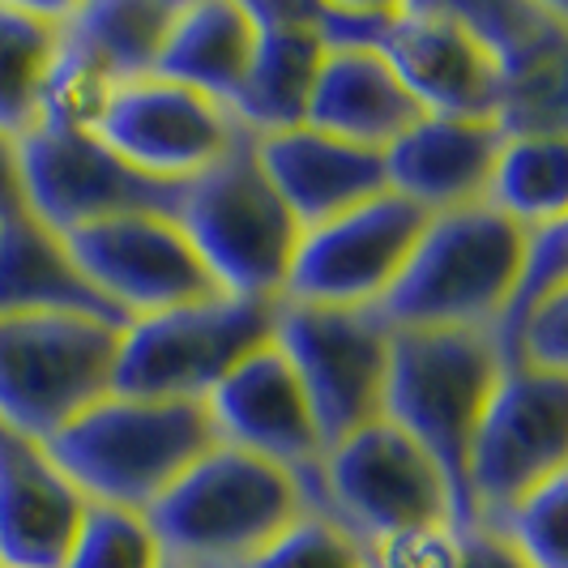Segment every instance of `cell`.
<instances>
[{
	"mask_svg": "<svg viewBox=\"0 0 568 568\" xmlns=\"http://www.w3.org/2000/svg\"><path fill=\"white\" fill-rule=\"evenodd\" d=\"M214 440L205 402H142L108 394L43 440L85 505L145 513Z\"/></svg>",
	"mask_w": 568,
	"mask_h": 568,
	"instance_id": "obj_1",
	"label": "cell"
},
{
	"mask_svg": "<svg viewBox=\"0 0 568 568\" xmlns=\"http://www.w3.org/2000/svg\"><path fill=\"white\" fill-rule=\"evenodd\" d=\"M530 231L491 205L427 214L389 295L376 304L389 329H470L487 334L521 274Z\"/></svg>",
	"mask_w": 568,
	"mask_h": 568,
	"instance_id": "obj_2",
	"label": "cell"
},
{
	"mask_svg": "<svg viewBox=\"0 0 568 568\" xmlns=\"http://www.w3.org/2000/svg\"><path fill=\"white\" fill-rule=\"evenodd\" d=\"M304 513L295 479L261 457L210 445L145 509L168 565L244 568Z\"/></svg>",
	"mask_w": 568,
	"mask_h": 568,
	"instance_id": "obj_3",
	"label": "cell"
},
{
	"mask_svg": "<svg viewBox=\"0 0 568 568\" xmlns=\"http://www.w3.org/2000/svg\"><path fill=\"white\" fill-rule=\"evenodd\" d=\"M171 219L189 235L219 295L278 304L300 223L270 189L248 133L214 168L180 184Z\"/></svg>",
	"mask_w": 568,
	"mask_h": 568,
	"instance_id": "obj_4",
	"label": "cell"
},
{
	"mask_svg": "<svg viewBox=\"0 0 568 568\" xmlns=\"http://www.w3.org/2000/svg\"><path fill=\"white\" fill-rule=\"evenodd\" d=\"M500 359L487 334L470 329H394L389 368L381 394V419L410 436L454 496V521H466V449L487 398L500 381Z\"/></svg>",
	"mask_w": 568,
	"mask_h": 568,
	"instance_id": "obj_5",
	"label": "cell"
},
{
	"mask_svg": "<svg viewBox=\"0 0 568 568\" xmlns=\"http://www.w3.org/2000/svg\"><path fill=\"white\" fill-rule=\"evenodd\" d=\"M120 334L124 325L99 316H0V424L52 440L112 394Z\"/></svg>",
	"mask_w": 568,
	"mask_h": 568,
	"instance_id": "obj_6",
	"label": "cell"
},
{
	"mask_svg": "<svg viewBox=\"0 0 568 568\" xmlns=\"http://www.w3.org/2000/svg\"><path fill=\"white\" fill-rule=\"evenodd\" d=\"M274 334V304L210 295L129 321L120 334L112 394L142 402H205L235 364Z\"/></svg>",
	"mask_w": 568,
	"mask_h": 568,
	"instance_id": "obj_7",
	"label": "cell"
},
{
	"mask_svg": "<svg viewBox=\"0 0 568 568\" xmlns=\"http://www.w3.org/2000/svg\"><path fill=\"white\" fill-rule=\"evenodd\" d=\"M560 475H568V376L500 372L466 449V521L491 530Z\"/></svg>",
	"mask_w": 568,
	"mask_h": 568,
	"instance_id": "obj_8",
	"label": "cell"
},
{
	"mask_svg": "<svg viewBox=\"0 0 568 568\" xmlns=\"http://www.w3.org/2000/svg\"><path fill=\"white\" fill-rule=\"evenodd\" d=\"M313 513L338 521L372 551L402 530L454 521V496L410 436L389 419H372L325 449Z\"/></svg>",
	"mask_w": 568,
	"mask_h": 568,
	"instance_id": "obj_9",
	"label": "cell"
},
{
	"mask_svg": "<svg viewBox=\"0 0 568 568\" xmlns=\"http://www.w3.org/2000/svg\"><path fill=\"white\" fill-rule=\"evenodd\" d=\"M389 334L394 329L381 321L376 308H313L286 300L274 304L270 342L283 351L313 406L325 449L381 419Z\"/></svg>",
	"mask_w": 568,
	"mask_h": 568,
	"instance_id": "obj_10",
	"label": "cell"
},
{
	"mask_svg": "<svg viewBox=\"0 0 568 568\" xmlns=\"http://www.w3.org/2000/svg\"><path fill=\"white\" fill-rule=\"evenodd\" d=\"M424 223V210L381 193L338 219L304 227L278 300L313 308H376L402 274Z\"/></svg>",
	"mask_w": 568,
	"mask_h": 568,
	"instance_id": "obj_11",
	"label": "cell"
},
{
	"mask_svg": "<svg viewBox=\"0 0 568 568\" xmlns=\"http://www.w3.org/2000/svg\"><path fill=\"white\" fill-rule=\"evenodd\" d=\"M73 265L124 321L159 316L219 295L201 256L171 214L138 210L60 235Z\"/></svg>",
	"mask_w": 568,
	"mask_h": 568,
	"instance_id": "obj_12",
	"label": "cell"
},
{
	"mask_svg": "<svg viewBox=\"0 0 568 568\" xmlns=\"http://www.w3.org/2000/svg\"><path fill=\"white\" fill-rule=\"evenodd\" d=\"M18 154H22L27 214L57 235L138 210L171 214L180 197V184H163L133 171L94 133L30 129L18 142Z\"/></svg>",
	"mask_w": 568,
	"mask_h": 568,
	"instance_id": "obj_13",
	"label": "cell"
},
{
	"mask_svg": "<svg viewBox=\"0 0 568 568\" xmlns=\"http://www.w3.org/2000/svg\"><path fill=\"white\" fill-rule=\"evenodd\" d=\"M94 138L150 180L184 184L214 168L244 138V129L231 120L223 103L197 90L168 78H142L115 85Z\"/></svg>",
	"mask_w": 568,
	"mask_h": 568,
	"instance_id": "obj_14",
	"label": "cell"
},
{
	"mask_svg": "<svg viewBox=\"0 0 568 568\" xmlns=\"http://www.w3.org/2000/svg\"><path fill=\"white\" fill-rule=\"evenodd\" d=\"M500 69L496 124L505 138L568 133V13L560 4H457Z\"/></svg>",
	"mask_w": 568,
	"mask_h": 568,
	"instance_id": "obj_15",
	"label": "cell"
},
{
	"mask_svg": "<svg viewBox=\"0 0 568 568\" xmlns=\"http://www.w3.org/2000/svg\"><path fill=\"white\" fill-rule=\"evenodd\" d=\"M205 415L219 445L244 449L286 470L300 487L304 513H313L325 440L316 432L313 406L304 398L295 372L274 342H265L223 376V385L205 398Z\"/></svg>",
	"mask_w": 568,
	"mask_h": 568,
	"instance_id": "obj_16",
	"label": "cell"
},
{
	"mask_svg": "<svg viewBox=\"0 0 568 568\" xmlns=\"http://www.w3.org/2000/svg\"><path fill=\"white\" fill-rule=\"evenodd\" d=\"M381 57L424 115L496 120L500 69L457 4H394Z\"/></svg>",
	"mask_w": 568,
	"mask_h": 568,
	"instance_id": "obj_17",
	"label": "cell"
},
{
	"mask_svg": "<svg viewBox=\"0 0 568 568\" xmlns=\"http://www.w3.org/2000/svg\"><path fill=\"white\" fill-rule=\"evenodd\" d=\"M505 129L496 120L419 115L385 159V189L424 214L484 205Z\"/></svg>",
	"mask_w": 568,
	"mask_h": 568,
	"instance_id": "obj_18",
	"label": "cell"
},
{
	"mask_svg": "<svg viewBox=\"0 0 568 568\" xmlns=\"http://www.w3.org/2000/svg\"><path fill=\"white\" fill-rule=\"evenodd\" d=\"M82 513L52 454L0 424V568H60Z\"/></svg>",
	"mask_w": 568,
	"mask_h": 568,
	"instance_id": "obj_19",
	"label": "cell"
},
{
	"mask_svg": "<svg viewBox=\"0 0 568 568\" xmlns=\"http://www.w3.org/2000/svg\"><path fill=\"white\" fill-rule=\"evenodd\" d=\"M253 145L270 189L291 210L300 231L316 227L325 219H338L346 210L389 193L385 189V159L376 150H359V145L338 142V138H325L308 124L274 133V138H253Z\"/></svg>",
	"mask_w": 568,
	"mask_h": 568,
	"instance_id": "obj_20",
	"label": "cell"
},
{
	"mask_svg": "<svg viewBox=\"0 0 568 568\" xmlns=\"http://www.w3.org/2000/svg\"><path fill=\"white\" fill-rule=\"evenodd\" d=\"M253 60L227 112L248 138H274V133L304 124L325 48L308 22V4L261 0L253 4Z\"/></svg>",
	"mask_w": 568,
	"mask_h": 568,
	"instance_id": "obj_21",
	"label": "cell"
},
{
	"mask_svg": "<svg viewBox=\"0 0 568 568\" xmlns=\"http://www.w3.org/2000/svg\"><path fill=\"white\" fill-rule=\"evenodd\" d=\"M419 115L424 112L381 52H325L304 124L325 138L385 154Z\"/></svg>",
	"mask_w": 568,
	"mask_h": 568,
	"instance_id": "obj_22",
	"label": "cell"
},
{
	"mask_svg": "<svg viewBox=\"0 0 568 568\" xmlns=\"http://www.w3.org/2000/svg\"><path fill=\"white\" fill-rule=\"evenodd\" d=\"M256 43L253 4L240 0H193L175 4V18L163 39L154 78L189 85L205 99L231 108L240 82L248 73Z\"/></svg>",
	"mask_w": 568,
	"mask_h": 568,
	"instance_id": "obj_23",
	"label": "cell"
},
{
	"mask_svg": "<svg viewBox=\"0 0 568 568\" xmlns=\"http://www.w3.org/2000/svg\"><path fill=\"white\" fill-rule=\"evenodd\" d=\"M30 313H73L129 325L85 283L57 231L34 223L30 214H18L0 223V316Z\"/></svg>",
	"mask_w": 568,
	"mask_h": 568,
	"instance_id": "obj_24",
	"label": "cell"
},
{
	"mask_svg": "<svg viewBox=\"0 0 568 568\" xmlns=\"http://www.w3.org/2000/svg\"><path fill=\"white\" fill-rule=\"evenodd\" d=\"M175 18L171 0H90L64 4V48L90 60L112 85L154 78L163 39Z\"/></svg>",
	"mask_w": 568,
	"mask_h": 568,
	"instance_id": "obj_25",
	"label": "cell"
},
{
	"mask_svg": "<svg viewBox=\"0 0 568 568\" xmlns=\"http://www.w3.org/2000/svg\"><path fill=\"white\" fill-rule=\"evenodd\" d=\"M64 4L0 0V133L27 138L39 120V94L60 52Z\"/></svg>",
	"mask_w": 568,
	"mask_h": 568,
	"instance_id": "obj_26",
	"label": "cell"
},
{
	"mask_svg": "<svg viewBox=\"0 0 568 568\" xmlns=\"http://www.w3.org/2000/svg\"><path fill=\"white\" fill-rule=\"evenodd\" d=\"M484 205L521 231L565 223L568 205V142L565 138H505L487 180Z\"/></svg>",
	"mask_w": 568,
	"mask_h": 568,
	"instance_id": "obj_27",
	"label": "cell"
},
{
	"mask_svg": "<svg viewBox=\"0 0 568 568\" xmlns=\"http://www.w3.org/2000/svg\"><path fill=\"white\" fill-rule=\"evenodd\" d=\"M159 539L145 521V513L112 509V505H85L73 542L60 568H163Z\"/></svg>",
	"mask_w": 568,
	"mask_h": 568,
	"instance_id": "obj_28",
	"label": "cell"
},
{
	"mask_svg": "<svg viewBox=\"0 0 568 568\" xmlns=\"http://www.w3.org/2000/svg\"><path fill=\"white\" fill-rule=\"evenodd\" d=\"M115 85L78 52L64 48L60 34V52L52 60V73L39 94V120L34 129H57V133H94L99 120L112 103Z\"/></svg>",
	"mask_w": 568,
	"mask_h": 568,
	"instance_id": "obj_29",
	"label": "cell"
},
{
	"mask_svg": "<svg viewBox=\"0 0 568 568\" xmlns=\"http://www.w3.org/2000/svg\"><path fill=\"white\" fill-rule=\"evenodd\" d=\"M491 530L530 568H568V475L513 505Z\"/></svg>",
	"mask_w": 568,
	"mask_h": 568,
	"instance_id": "obj_30",
	"label": "cell"
},
{
	"mask_svg": "<svg viewBox=\"0 0 568 568\" xmlns=\"http://www.w3.org/2000/svg\"><path fill=\"white\" fill-rule=\"evenodd\" d=\"M244 568H372L368 547L351 539L338 521L321 513H300L283 535L265 542Z\"/></svg>",
	"mask_w": 568,
	"mask_h": 568,
	"instance_id": "obj_31",
	"label": "cell"
},
{
	"mask_svg": "<svg viewBox=\"0 0 568 568\" xmlns=\"http://www.w3.org/2000/svg\"><path fill=\"white\" fill-rule=\"evenodd\" d=\"M308 22L325 52H381L394 4H308Z\"/></svg>",
	"mask_w": 568,
	"mask_h": 568,
	"instance_id": "obj_32",
	"label": "cell"
},
{
	"mask_svg": "<svg viewBox=\"0 0 568 568\" xmlns=\"http://www.w3.org/2000/svg\"><path fill=\"white\" fill-rule=\"evenodd\" d=\"M457 560H462V526L454 521L402 530L368 551L372 568H457Z\"/></svg>",
	"mask_w": 568,
	"mask_h": 568,
	"instance_id": "obj_33",
	"label": "cell"
},
{
	"mask_svg": "<svg viewBox=\"0 0 568 568\" xmlns=\"http://www.w3.org/2000/svg\"><path fill=\"white\" fill-rule=\"evenodd\" d=\"M457 568H530L509 542L487 526H462V560Z\"/></svg>",
	"mask_w": 568,
	"mask_h": 568,
	"instance_id": "obj_34",
	"label": "cell"
},
{
	"mask_svg": "<svg viewBox=\"0 0 568 568\" xmlns=\"http://www.w3.org/2000/svg\"><path fill=\"white\" fill-rule=\"evenodd\" d=\"M27 214L22 201V154H18V138L0 133V223Z\"/></svg>",
	"mask_w": 568,
	"mask_h": 568,
	"instance_id": "obj_35",
	"label": "cell"
},
{
	"mask_svg": "<svg viewBox=\"0 0 568 568\" xmlns=\"http://www.w3.org/2000/svg\"><path fill=\"white\" fill-rule=\"evenodd\" d=\"M163 568H180V565H163Z\"/></svg>",
	"mask_w": 568,
	"mask_h": 568,
	"instance_id": "obj_36",
	"label": "cell"
}]
</instances>
